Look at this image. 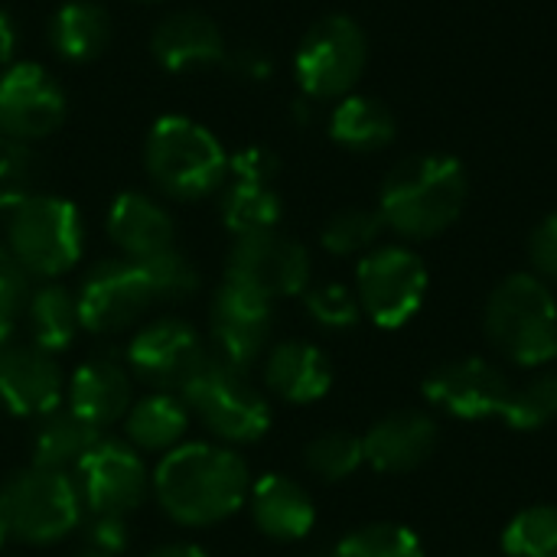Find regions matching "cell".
<instances>
[{
	"mask_svg": "<svg viewBox=\"0 0 557 557\" xmlns=\"http://www.w3.org/2000/svg\"><path fill=\"white\" fill-rule=\"evenodd\" d=\"M160 509L186 529L219 525L248 503V463L219 444H180L163 454L150 476Z\"/></svg>",
	"mask_w": 557,
	"mask_h": 557,
	"instance_id": "6da1fadb",
	"label": "cell"
},
{
	"mask_svg": "<svg viewBox=\"0 0 557 557\" xmlns=\"http://www.w3.org/2000/svg\"><path fill=\"white\" fill-rule=\"evenodd\" d=\"M467 170L447 153H421L401 160L382 183L379 215L385 228L405 238H434L447 232L467 206Z\"/></svg>",
	"mask_w": 557,
	"mask_h": 557,
	"instance_id": "7a4b0ae2",
	"label": "cell"
},
{
	"mask_svg": "<svg viewBox=\"0 0 557 557\" xmlns=\"http://www.w3.org/2000/svg\"><path fill=\"white\" fill-rule=\"evenodd\" d=\"M486 336L522 369L557 362V300L539 274H509L486 300Z\"/></svg>",
	"mask_w": 557,
	"mask_h": 557,
	"instance_id": "3957f363",
	"label": "cell"
},
{
	"mask_svg": "<svg viewBox=\"0 0 557 557\" xmlns=\"http://www.w3.org/2000/svg\"><path fill=\"white\" fill-rule=\"evenodd\" d=\"M144 163L150 180L173 199H199L228 176L222 144L202 124L180 114H166L150 127Z\"/></svg>",
	"mask_w": 557,
	"mask_h": 557,
	"instance_id": "277c9868",
	"label": "cell"
},
{
	"mask_svg": "<svg viewBox=\"0 0 557 557\" xmlns=\"http://www.w3.org/2000/svg\"><path fill=\"white\" fill-rule=\"evenodd\" d=\"M189 414H196L219 441L255 444L271 428L268 398L248 382V375L219 356H209L206 366L183 388Z\"/></svg>",
	"mask_w": 557,
	"mask_h": 557,
	"instance_id": "5b68a950",
	"label": "cell"
},
{
	"mask_svg": "<svg viewBox=\"0 0 557 557\" xmlns=\"http://www.w3.org/2000/svg\"><path fill=\"white\" fill-rule=\"evenodd\" d=\"M7 248L26 274H65L82 255L78 209L59 196H26L10 215Z\"/></svg>",
	"mask_w": 557,
	"mask_h": 557,
	"instance_id": "8992f818",
	"label": "cell"
},
{
	"mask_svg": "<svg viewBox=\"0 0 557 557\" xmlns=\"http://www.w3.org/2000/svg\"><path fill=\"white\" fill-rule=\"evenodd\" d=\"M10 535L26 545H52L82 525L78 483L62 470H20L3 490Z\"/></svg>",
	"mask_w": 557,
	"mask_h": 557,
	"instance_id": "52a82bcc",
	"label": "cell"
},
{
	"mask_svg": "<svg viewBox=\"0 0 557 557\" xmlns=\"http://www.w3.org/2000/svg\"><path fill=\"white\" fill-rule=\"evenodd\" d=\"M369 62V39L352 16L333 13L307 29L297 46V82L307 98H346Z\"/></svg>",
	"mask_w": 557,
	"mask_h": 557,
	"instance_id": "ba28073f",
	"label": "cell"
},
{
	"mask_svg": "<svg viewBox=\"0 0 557 557\" xmlns=\"http://www.w3.org/2000/svg\"><path fill=\"white\" fill-rule=\"evenodd\" d=\"M428 294L424 261L401 245L372 248L356 271V297L379 330H401L414 320Z\"/></svg>",
	"mask_w": 557,
	"mask_h": 557,
	"instance_id": "9c48e42d",
	"label": "cell"
},
{
	"mask_svg": "<svg viewBox=\"0 0 557 557\" xmlns=\"http://www.w3.org/2000/svg\"><path fill=\"white\" fill-rule=\"evenodd\" d=\"M225 277L264 294L268 300L300 297L310 287V255L297 238L281 235L277 228L245 235L235 238L228 251Z\"/></svg>",
	"mask_w": 557,
	"mask_h": 557,
	"instance_id": "30bf717a",
	"label": "cell"
},
{
	"mask_svg": "<svg viewBox=\"0 0 557 557\" xmlns=\"http://www.w3.org/2000/svg\"><path fill=\"white\" fill-rule=\"evenodd\" d=\"M75 300H78L82 330L98 333V336L127 330L153 307L147 274L131 258H114V261L95 264L85 274Z\"/></svg>",
	"mask_w": 557,
	"mask_h": 557,
	"instance_id": "8fae6325",
	"label": "cell"
},
{
	"mask_svg": "<svg viewBox=\"0 0 557 557\" xmlns=\"http://www.w3.org/2000/svg\"><path fill=\"white\" fill-rule=\"evenodd\" d=\"M271 320H274V300L225 277L209 307L212 343H215L212 356L248 372L268 349Z\"/></svg>",
	"mask_w": 557,
	"mask_h": 557,
	"instance_id": "7c38bea8",
	"label": "cell"
},
{
	"mask_svg": "<svg viewBox=\"0 0 557 557\" xmlns=\"http://www.w3.org/2000/svg\"><path fill=\"white\" fill-rule=\"evenodd\" d=\"M212 352L183 320H153L127 346V366L157 392H183Z\"/></svg>",
	"mask_w": 557,
	"mask_h": 557,
	"instance_id": "4fadbf2b",
	"label": "cell"
},
{
	"mask_svg": "<svg viewBox=\"0 0 557 557\" xmlns=\"http://www.w3.org/2000/svg\"><path fill=\"white\" fill-rule=\"evenodd\" d=\"M421 392L431 401V408L450 418L483 421V418H503V408L512 395V382L490 359L467 356L428 372Z\"/></svg>",
	"mask_w": 557,
	"mask_h": 557,
	"instance_id": "5bb4252c",
	"label": "cell"
},
{
	"mask_svg": "<svg viewBox=\"0 0 557 557\" xmlns=\"http://www.w3.org/2000/svg\"><path fill=\"white\" fill-rule=\"evenodd\" d=\"M274 176H277V160L264 147H245L228 160L222 222L235 238L277 228L281 196L274 189Z\"/></svg>",
	"mask_w": 557,
	"mask_h": 557,
	"instance_id": "9a60e30c",
	"label": "cell"
},
{
	"mask_svg": "<svg viewBox=\"0 0 557 557\" xmlns=\"http://www.w3.org/2000/svg\"><path fill=\"white\" fill-rule=\"evenodd\" d=\"M75 470L82 503L91 512L127 519L150 493V473L140 460V450L124 441H98Z\"/></svg>",
	"mask_w": 557,
	"mask_h": 557,
	"instance_id": "2e32d148",
	"label": "cell"
},
{
	"mask_svg": "<svg viewBox=\"0 0 557 557\" xmlns=\"http://www.w3.org/2000/svg\"><path fill=\"white\" fill-rule=\"evenodd\" d=\"M65 117V95L36 62H16L0 75V134L36 140L52 134Z\"/></svg>",
	"mask_w": 557,
	"mask_h": 557,
	"instance_id": "e0dca14e",
	"label": "cell"
},
{
	"mask_svg": "<svg viewBox=\"0 0 557 557\" xmlns=\"http://www.w3.org/2000/svg\"><path fill=\"white\" fill-rule=\"evenodd\" d=\"M65 379L52 352L33 343H13L0 359V405L16 418H46L59 408Z\"/></svg>",
	"mask_w": 557,
	"mask_h": 557,
	"instance_id": "ac0fdd59",
	"label": "cell"
},
{
	"mask_svg": "<svg viewBox=\"0 0 557 557\" xmlns=\"http://www.w3.org/2000/svg\"><path fill=\"white\" fill-rule=\"evenodd\" d=\"M366 463L379 473H411L431 460L437 447V421L424 411L405 408L379 418L362 437Z\"/></svg>",
	"mask_w": 557,
	"mask_h": 557,
	"instance_id": "d6986e66",
	"label": "cell"
},
{
	"mask_svg": "<svg viewBox=\"0 0 557 557\" xmlns=\"http://www.w3.org/2000/svg\"><path fill=\"white\" fill-rule=\"evenodd\" d=\"M65 395H69V408L75 414H82L85 421H91L95 428H108V424L121 421L127 414V408L134 405L127 366L104 352L85 359L72 372Z\"/></svg>",
	"mask_w": 557,
	"mask_h": 557,
	"instance_id": "ffe728a7",
	"label": "cell"
},
{
	"mask_svg": "<svg viewBox=\"0 0 557 557\" xmlns=\"http://www.w3.org/2000/svg\"><path fill=\"white\" fill-rule=\"evenodd\" d=\"M248 509L255 525L274 542H300L317 525V506L310 493L284 473L255 480L248 490Z\"/></svg>",
	"mask_w": 557,
	"mask_h": 557,
	"instance_id": "44dd1931",
	"label": "cell"
},
{
	"mask_svg": "<svg viewBox=\"0 0 557 557\" xmlns=\"http://www.w3.org/2000/svg\"><path fill=\"white\" fill-rule=\"evenodd\" d=\"M264 385L290 405H313L333 388V366L320 346L287 339L264 356Z\"/></svg>",
	"mask_w": 557,
	"mask_h": 557,
	"instance_id": "7402d4cb",
	"label": "cell"
},
{
	"mask_svg": "<svg viewBox=\"0 0 557 557\" xmlns=\"http://www.w3.org/2000/svg\"><path fill=\"white\" fill-rule=\"evenodd\" d=\"M153 59L170 69V72H189V69H202V65H215L225 59V39L222 29L196 10H183L166 16L153 39H150Z\"/></svg>",
	"mask_w": 557,
	"mask_h": 557,
	"instance_id": "603a6c76",
	"label": "cell"
},
{
	"mask_svg": "<svg viewBox=\"0 0 557 557\" xmlns=\"http://www.w3.org/2000/svg\"><path fill=\"white\" fill-rule=\"evenodd\" d=\"M108 235L131 261L173 248V219L147 193H121L108 209Z\"/></svg>",
	"mask_w": 557,
	"mask_h": 557,
	"instance_id": "cb8c5ba5",
	"label": "cell"
},
{
	"mask_svg": "<svg viewBox=\"0 0 557 557\" xmlns=\"http://www.w3.org/2000/svg\"><path fill=\"white\" fill-rule=\"evenodd\" d=\"M124 437L134 450L144 454H166L180 447V441L189 431V408L173 392H153L127 408Z\"/></svg>",
	"mask_w": 557,
	"mask_h": 557,
	"instance_id": "d4e9b609",
	"label": "cell"
},
{
	"mask_svg": "<svg viewBox=\"0 0 557 557\" xmlns=\"http://www.w3.org/2000/svg\"><path fill=\"white\" fill-rule=\"evenodd\" d=\"M98 441H101V428H95L72 408H55L46 418H39L33 437V467L69 473L91 454Z\"/></svg>",
	"mask_w": 557,
	"mask_h": 557,
	"instance_id": "484cf974",
	"label": "cell"
},
{
	"mask_svg": "<svg viewBox=\"0 0 557 557\" xmlns=\"http://www.w3.org/2000/svg\"><path fill=\"white\" fill-rule=\"evenodd\" d=\"M23 313H26V326H29V343L52 356L69 349L82 330L78 300L62 284H46L36 294H29Z\"/></svg>",
	"mask_w": 557,
	"mask_h": 557,
	"instance_id": "4316f807",
	"label": "cell"
},
{
	"mask_svg": "<svg viewBox=\"0 0 557 557\" xmlns=\"http://www.w3.org/2000/svg\"><path fill=\"white\" fill-rule=\"evenodd\" d=\"M49 39L62 59L88 62L104 52V46L111 39V20L91 0H72L55 10V16L49 23Z\"/></svg>",
	"mask_w": 557,
	"mask_h": 557,
	"instance_id": "83f0119b",
	"label": "cell"
},
{
	"mask_svg": "<svg viewBox=\"0 0 557 557\" xmlns=\"http://www.w3.org/2000/svg\"><path fill=\"white\" fill-rule=\"evenodd\" d=\"M330 137L356 153L382 150L395 140V114L375 98L346 95L330 117Z\"/></svg>",
	"mask_w": 557,
	"mask_h": 557,
	"instance_id": "f1b7e54d",
	"label": "cell"
},
{
	"mask_svg": "<svg viewBox=\"0 0 557 557\" xmlns=\"http://www.w3.org/2000/svg\"><path fill=\"white\" fill-rule=\"evenodd\" d=\"M503 421L512 431H542L557 421V369H542L529 382L512 385V395L503 408Z\"/></svg>",
	"mask_w": 557,
	"mask_h": 557,
	"instance_id": "f546056e",
	"label": "cell"
},
{
	"mask_svg": "<svg viewBox=\"0 0 557 557\" xmlns=\"http://www.w3.org/2000/svg\"><path fill=\"white\" fill-rule=\"evenodd\" d=\"M326 557H424V545L408 525L375 522L346 535Z\"/></svg>",
	"mask_w": 557,
	"mask_h": 557,
	"instance_id": "4dcf8cb0",
	"label": "cell"
},
{
	"mask_svg": "<svg viewBox=\"0 0 557 557\" xmlns=\"http://www.w3.org/2000/svg\"><path fill=\"white\" fill-rule=\"evenodd\" d=\"M506 557H557V506H529L503 532Z\"/></svg>",
	"mask_w": 557,
	"mask_h": 557,
	"instance_id": "1f68e13d",
	"label": "cell"
},
{
	"mask_svg": "<svg viewBox=\"0 0 557 557\" xmlns=\"http://www.w3.org/2000/svg\"><path fill=\"white\" fill-rule=\"evenodd\" d=\"M385 228V219L379 215V209H343L336 212L323 232H320V242L330 255H339V258H349V255H369L379 242Z\"/></svg>",
	"mask_w": 557,
	"mask_h": 557,
	"instance_id": "d6a6232c",
	"label": "cell"
},
{
	"mask_svg": "<svg viewBox=\"0 0 557 557\" xmlns=\"http://www.w3.org/2000/svg\"><path fill=\"white\" fill-rule=\"evenodd\" d=\"M304 460H307V470L317 473L320 480L339 483L366 463V447H362V437L349 431H330L307 444Z\"/></svg>",
	"mask_w": 557,
	"mask_h": 557,
	"instance_id": "836d02e7",
	"label": "cell"
},
{
	"mask_svg": "<svg viewBox=\"0 0 557 557\" xmlns=\"http://www.w3.org/2000/svg\"><path fill=\"white\" fill-rule=\"evenodd\" d=\"M147 274L153 304H176V300H189L199 290V271L196 264L176 251V248H163L144 261H137Z\"/></svg>",
	"mask_w": 557,
	"mask_h": 557,
	"instance_id": "e575fe53",
	"label": "cell"
},
{
	"mask_svg": "<svg viewBox=\"0 0 557 557\" xmlns=\"http://www.w3.org/2000/svg\"><path fill=\"white\" fill-rule=\"evenodd\" d=\"M304 307L323 330H352L362 320L356 290L343 284H317L304 290Z\"/></svg>",
	"mask_w": 557,
	"mask_h": 557,
	"instance_id": "d590c367",
	"label": "cell"
},
{
	"mask_svg": "<svg viewBox=\"0 0 557 557\" xmlns=\"http://www.w3.org/2000/svg\"><path fill=\"white\" fill-rule=\"evenodd\" d=\"M29 196V153L20 140L0 134V212Z\"/></svg>",
	"mask_w": 557,
	"mask_h": 557,
	"instance_id": "8d00e7d4",
	"label": "cell"
},
{
	"mask_svg": "<svg viewBox=\"0 0 557 557\" xmlns=\"http://www.w3.org/2000/svg\"><path fill=\"white\" fill-rule=\"evenodd\" d=\"M29 300V281L20 261L10 255L7 245H0V320L16 323V317L26 310Z\"/></svg>",
	"mask_w": 557,
	"mask_h": 557,
	"instance_id": "74e56055",
	"label": "cell"
},
{
	"mask_svg": "<svg viewBox=\"0 0 557 557\" xmlns=\"http://www.w3.org/2000/svg\"><path fill=\"white\" fill-rule=\"evenodd\" d=\"M85 542H88L91 552L121 557L127 552V545H131V532H127L124 516L91 512V519H88V525H85Z\"/></svg>",
	"mask_w": 557,
	"mask_h": 557,
	"instance_id": "f35d334b",
	"label": "cell"
},
{
	"mask_svg": "<svg viewBox=\"0 0 557 557\" xmlns=\"http://www.w3.org/2000/svg\"><path fill=\"white\" fill-rule=\"evenodd\" d=\"M529 258H532L542 281H555L557 284V212L545 215L535 225V232L529 238Z\"/></svg>",
	"mask_w": 557,
	"mask_h": 557,
	"instance_id": "ab89813d",
	"label": "cell"
},
{
	"mask_svg": "<svg viewBox=\"0 0 557 557\" xmlns=\"http://www.w3.org/2000/svg\"><path fill=\"white\" fill-rule=\"evenodd\" d=\"M225 69L235 72L238 78H251V82H261L271 75L274 62L271 55L261 49V46H235V49H225Z\"/></svg>",
	"mask_w": 557,
	"mask_h": 557,
	"instance_id": "60d3db41",
	"label": "cell"
},
{
	"mask_svg": "<svg viewBox=\"0 0 557 557\" xmlns=\"http://www.w3.org/2000/svg\"><path fill=\"white\" fill-rule=\"evenodd\" d=\"M16 39H20V29L13 23V16L7 10H0V62H7L16 49Z\"/></svg>",
	"mask_w": 557,
	"mask_h": 557,
	"instance_id": "b9f144b4",
	"label": "cell"
},
{
	"mask_svg": "<svg viewBox=\"0 0 557 557\" xmlns=\"http://www.w3.org/2000/svg\"><path fill=\"white\" fill-rule=\"evenodd\" d=\"M147 557H209L199 545H193V542H170V545H160V548H153Z\"/></svg>",
	"mask_w": 557,
	"mask_h": 557,
	"instance_id": "7bdbcfd3",
	"label": "cell"
},
{
	"mask_svg": "<svg viewBox=\"0 0 557 557\" xmlns=\"http://www.w3.org/2000/svg\"><path fill=\"white\" fill-rule=\"evenodd\" d=\"M16 339H13V323H7V320H0V359L10 352V346H13Z\"/></svg>",
	"mask_w": 557,
	"mask_h": 557,
	"instance_id": "ee69618b",
	"label": "cell"
},
{
	"mask_svg": "<svg viewBox=\"0 0 557 557\" xmlns=\"http://www.w3.org/2000/svg\"><path fill=\"white\" fill-rule=\"evenodd\" d=\"M10 539V519H7V503H3V493H0V548L7 545Z\"/></svg>",
	"mask_w": 557,
	"mask_h": 557,
	"instance_id": "f6af8a7d",
	"label": "cell"
},
{
	"mask_svg": "<svg viewBox=\"0 0 557 557\" xmlns=\"http://www.w3.org/2000/svg\"><path fill=\"white\" fill-rule=\"evenodd\" d=\"M69 557H111V555H101V552H91V548H85V552H78V555H69Z\"/></svg>",
	"mask_w": 557,
	"mask_h": 557,
	"instance_id": "bcb514c9",
	"label": "cell"
},
{
	"mask_svg": "<svg viewBox=\"0 0 557 557\" xmlns=\"http://www.w3.org/2000/svg\"><path fill=\"white\" fill-rule=\"evenodd\" d=\"M10 557H16V555H10Z\"/></svg>",
	"mask_w": 557,
	"mask_h": 557,
	"instance_id": "7dc6e473",
	"label": "cell"
}]
</instances>
